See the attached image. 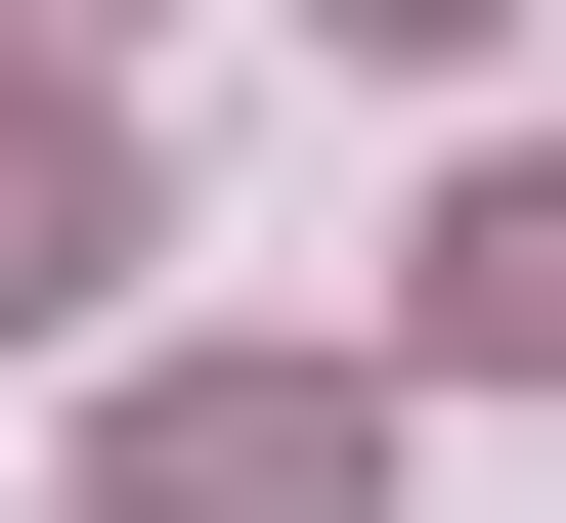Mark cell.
Instances as JSON below:
<instances>
[{"mask_svg": "<svg viewBox=\"0 0 566 523\" xmlns=\"http://www.w3.org/2000/svg\"><path fill=\"white\" fill-rule=\"evenodd\" d=\"M87 523H392V349H175L87 437Z\"/></svg>", "mask_w": 566, "mask_h": 523, "instance_id": "6da1fadb", "label": "cell"}, {"mask_svg": "<svg viewBox=\"0 0 566 523\" xmlns=\"http://www.w3.org/2000/svg\"><path fill=\"white\" fill-rule=\"evenodd\" d=\"M175 219H132V87H0V349H87Z\"/></svg>", "mask_w": 566, "mask_h": 523, "instance_id": "7a4b0ae2", "label": "cell"}, {"mask_svg": "<svg viewBox=\"0 0 566 523\" xmlns=\"http://www.w3.org/2000/svg\"><path fill=\"white\" fill-rule=\"evenodd\" d=\"M392 349H436V393H566V132L436 175V305H392Z\"/></svg>", "mask_w": 566, "mask_h": 523, "instance_id": "3957f363", "label": "cell"}, {"mask_svg": "<svg viewBox=\"0 0 566 523\" xmlns=\"http://www.w3.org/2000/svg\"><path fill=\"white\" fill-rule=\"evenodd\" d=\"M305 44H392V87H436V44H523V0H305Z\"/></svg>", "mask_w": 566, "mask_h": 523, "instance_id": "277c9868", "label": "cell"}, {"mask_svg": "<svg viewBox=\"0 0 566 523\" xmlns=\"http://www.w3.org/2000/svg\"><path fill=\"white\" fill-rule=\"evenodd\" d=\"M87 44H132V0H0V87H87Z\"/></svg>", "mask_w": 566, "mask_h": 523, "instance_id": "5b68a950", "label": "cell"}]
</instances>
